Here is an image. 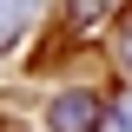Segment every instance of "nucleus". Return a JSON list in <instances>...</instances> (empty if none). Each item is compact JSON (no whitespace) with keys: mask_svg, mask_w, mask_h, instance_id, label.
Masks as SVG:
<instances>
[{"mask_svg":"<svg viewBox=\"0 0 132 132\" xmlns=\"http://www.w3.org/2000/svg\"><path fill=\"white\" fill-rule=\"evenodd\" d=\"M27 13H33V0H0V46H13V40H20Z\"/></svg>","mask_w":132,"mask_h":132,"instance_id":"nucleus-2","label":"nucleus"},{"mask_svg":"<svg viewBox=\"0 0 132 132\" xmlns=\"http://www.w3.org/2000/svg\"><path fill=\"white\" fill-rule=\"evenodd\" d=\"M0 132H20V126H13V119H0Z\"/></svg>","mask_w":132,"mask_h":132,"instance_id":"nucleus-6","label":"nucleus"},{"mask_svg":"<svg viewBox=\"0 0 132 132\" xmlns=\"http://www.w3.org/2000/svg\"><path fill=\"white\" fill-rule=\"evenodd\" d=\"M99 13H106V0H66V20L73 27H93Z\"/></svg>","mask_w":132,"mask_h":132,"instance_id":"nucleus-3","label":"nucleus"},{"mask_svg":"<svg viewBox=\"0 0 132 132\" xmlns=\"http://www.w3.org/2000/svg\"><path fill=\"white\" fill-rule=\"evenodd\" d=\"M112 126H119V132H132V99H126V106L112 112Z\"/></svg>","mask_w":132,"mask_h":132,"instance_id":"nucleus-5","label":"nucleus"},{"mask_svg":"<svg viewBox=\"0 0 132 132\" xmlns=\"http://www.w3.org/2000/svg\"><path fill=\"white\" fill-rule=\"evenodd\" d=\"M119 66H126V73H132V20H126V27H119Z\"/></svg>","mask_w":132,"mask_h":132,"instance_id":"nucleus-4","label":"nucleus"},{"mask_svg":"<svg viewBox=\"0 0 132 132\" xmlns=\"http://www.w3.org/2000/svg\"><path fill=\"white\" fill-rule=\"evenodd\" d=\"M46 119H53V132H99V99L93 93H53Z\"/></svg>","mask_w":132,"mask_h":132,"instance_id":"nucleus-1","label":"nucleus"}]
</instances>
